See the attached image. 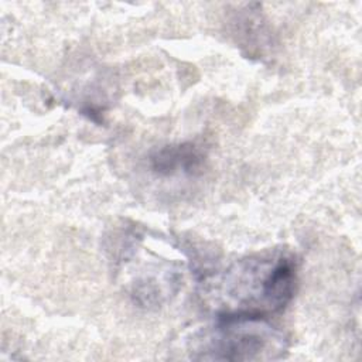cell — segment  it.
Returning a JSON list of instances; mask_svg holds the SVG:
<instances>
[{"instance_id":"cell-1","label":"cell","mask_w":362,"mask_h":362,"mask_svg":"<svg viewBox=\"0 0 362 362\" xmlns=\"http://www.w3.org/2000/svg\"><path fill=\"white\" fill-rule=\"evenodd\" d=\"M221 317H264L284 308L294 294L296 267L286 256L239 260L208 281Z\"/></svg>"},{"instance_id":"cell-2","label":"cell","mask_w":362,"mask_h":362,"mask_svg":"<svg viewBox=\"0 0 362 362\" xmlns=\"http://www.w3.org/2000/svg\"><path fill=\"white\" fill-rule=\"evenodd\" d=\"M286 339L263 317L230 315L194 341L191 356L205 361H270L281 358Z\"/></svg>"},{"instance_id":"cell-3","label":"cell","mask_w":362,"mask_h":362,"mask_svg":"<svg viewBox=\"0 0 362 362\" xmlns=\"http://www.w3.org/2000/svg\"><path fill=\"white\" fill-rule=\"evenodd\" d=\"M150 161L151 170L160 175L192 174L201 165L202 156L192 144H178L157 150Z\"/></svg>"}]
</instances>
